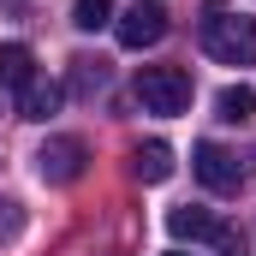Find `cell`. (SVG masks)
I'll return each mask as SVG.
<instances>
[{"label": "cell", "mask_w": 256, "mask_h": 256, "mask_svg": "<svg viewBox=\"0 0 256 256\" xmlns=\"http://www.w3.org/2000/svg\"><path fill=\"white\" fill-rule=\"evenodd\" d=\"M202 48H208V60H220V66H256V18L226 12L220 0H208V18H202Z\"/></svg>", "instance_id": "6da1fadb"}, {"label": "cell", "mask_w": 256, "mask_h": 256, "mask_svg": "<svg viewBox=\"0 0 256 256\" xmlns=\"http://www.w3.org/2000/svg\"><path fill=\"white\" fill-rule=\"evenodd\" d=\"M196 96L191 72L185 66H143L137 72V102H143V114H161V120H173V114H185Z\"/></svg>", "instance_id": "7a4b0ae2"}, {"label": "cell", "mask_w": 256, "mask_h": 256, "mask_svg": "<svg viewBox=\"0 0 256 256\" xmlns=\"http://www.w3.org/2000/svg\"><path fill=\"white\" fill-rule=\"evenodd\" d=\"M191 173L214 196H238V191H244V167H238V155L220 149V143H196V149H191Z\"/></svg>", "instance_id": "3957f363"}, {"label": "cell", "mask_w": 256, "mask_h": 256, "mask_svg": "<svg viewBox=\"0 0 256 256\" xmlns=\"http://www.w3.org/2000/svg\"><path fill=\"white\" fill-rule=\"evenodd\" d=\"M84 161H90L84 137H48V143L36 149V173H42L48 185H72V179H84Z\"/></svg>", "instance_id": "277c9868"}, {"label": "cell", "mask_w": 256, "mask_h": 256, "mask_svg": "<svg viewBox=\"0 0 256 256\" xmlns=\"http://www.w3.org/2000/svg\"><path fill=\"white\" fill-rule=\"evenodd\" d=\"M114 36H120V48H155V42L167 36V12H161V6H143V0H137L126 18L114 24Z\"/></svg>", "instance_id": "5b68a950"}, {"label": "cell", "mask_w": 256, "mask_h": 256, "mask_svg": "<svg viewBox=\"0 0 256 256\" xmlns=\"http://www.w3.org/2000/svg\"><path fill=\"white\" fill-rule=\"evenodd\" d=\"M131 173H137L143 185H161V179H173V149H167L161 137L137 143V149H131Z\"/></svg>", "instance_id": "8992f818"}, {"label": "cell", "mask_w": 256, "mask_h": 256, "mask_svg": "<svg viewBox=\"0 0 256 256\" xmlns=\"http://www.w3.org/2000/svg\"><path fill=\"white\" fill-rule=\"evenodd\" d=\"M0 84L6 90H30L36 84V54L24 42H0Z\"/></svg>", "instance_id": "52a82bcc"}, {"label": "cell", "mask_w": 256, "mask_h": 256, "mask_svg": "<svg viewBox=\"0 0 256 256\" xmlns=\"http://www.w3.org/2000/svg\"><path fill=\"white\" fill-rule=\"evenodd\" d=\"M167 232H173V238H220V220H214L208 208H191V202H185V208L167 214Z\"/></svg>", "instance_id": "ba28073f"}, {"label": "cell", "mask_w": 256, "mask_h": 256, "mask_svg": "<svg viewBox=\"0 0 256 256\" xmlns=\"http://www.w3.org/2000/svg\"><path fill=\"white\" fill-rule=\"evenodd\" d=\"M214 114H220L226 126H250L256 120V90L250 84H226V90L214 96Z\"/></svg>", "instance_id": "9c48e42d"}, {"label": "cell", "mask_w": 256, "mask_h": 256, "mask_svg": "<svg viewBox=\"0 0 256 256\" xmlns=\"http://www.w3.org/2000/svg\"><path fill=\"white\" fill-rule=\"evenodd\" d=\"M60 108V84H30V90H18V120H48Z\"/></svg>", "instance_id": "30bf717a"}, {"label": "cell", "mask_w": 256, "mask_h": 256, "mask_svg": "<svg viewBox=\"0 0 256 256\" xmlns=\"http://www.w3.org/2000/svg\"><path fill=\"white\" fill-rule=\"evenodd\" d=\"M72 24H78L84 36L108 30V24H114V0H78V6H72Z\"/></svg>", "instance_id": "8fae6325"}, {"label": "cell", "mask_w": 256, "mask_h": 256, "mask_svg": "<svg viewBox=\"0 0 256 256\" xmlns=\"http://www.w3.org/2000/svg\"><path fill=\"white\" fill-rule=\"evenodd\" d=\"M72 84L90 96V90H102V84H108V66H102V60H72Z\"/></svg>", "instance_id": "7c38bea8"}, {"label": "cell", "mask_w": 256, "mask_h": 256, "mask_svg": "<svg viewBox=\"0 0 256 256\" xmlns=\"http://www.w3.org/2000/svg\"><path fill=\"white\" fill-rule=\"evenodd\" d=\"M214 250H220V256H244V232H238V226H220Z\"/></svg>", "instance_id": "4fadbf2b"}, {"label": "cell", "mask_w": 256, "mask_h": 256, "mask_svg": "<svg viewBox=\"0 0 256 256\" xmlns=\"http://www.w3.org/2000/svg\"><path fill=\"white\" fill-rule=\"evenodd\" d=\"M167 256H185V250H167Z\"/></svg>", "instance_id": "5bb4252c"}]
</instances>
